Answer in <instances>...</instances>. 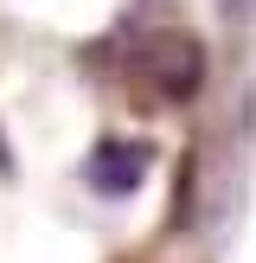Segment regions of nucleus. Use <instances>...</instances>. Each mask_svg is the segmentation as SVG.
<instances>
[{
    "label": "nucleus",
    "mask_w": 256,
    "mask_h": 263,
    "mask_svg": "<svg viewBox=\"0 0 256 263\" xmlns=\"http://www.w3.org/2000/svg\"><path fill=\"white\" fill-rule=\"evenodd\" d=\"M122 77H128V90H141L147 103L179 109V103H192L205 90V45L192 32H179V26L135 32V45H128V58H122Z\"/></svg>",
    "instance_id": "nucleus-1"
},
{
    "label": "nucleus",
    "mask_w": 256,
    "mask_h": 263,
    "mask_svg": "<svg viewBox=\"0 0 256 263\" xmlns=\"http://www.w3.org/2000/svg\"><path fill=\"white\" fill-rule=\"evenodd\" d=\"M147 167H154V141H141V135H102L96 148L83 154V186L96 193V199H128V193H141Z\"/></svg>",
    "instance_id": "nucleus-2"
},
{
    "label": "nucleus",
    "mask_w": 256,
    "mask_h": 263,
    "mask_svg": "<svg viewBox=\"0 0 256 263\" xmlns=\"http://www.w3.org/2000/svg\"><path fill=\"white\" fill-rule=\"evenodd\" d=\"M13 174V154H7V141H0V180H7Z\"/></svg>",
    "instance_id": "nucleus-3"
}]
</instances>
